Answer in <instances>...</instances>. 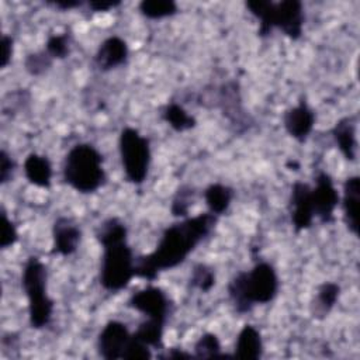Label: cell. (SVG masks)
<instances>
[{"instance_id": "1", "label": "cell", "mask_w": 360, "mask_h": 360, "mask_svg": "<svg viewBox=\"0 0 360 360\" xmlns=\"http://www.w3.org/2000/svg\"><path fill=\"white\" fill-rule=\"evenodd\" d=\"M218 217L208 212L186 217L167 226L153 252L135 260V276L153 281L159 273L180 266L212 232Z\"/></svg>"}, {"instance_id": "2", "label": "cell", "mask_w": 360, "mask_h": 360, "mask_svg": "<svg viewBox=\"0 0 360 360\" xmlns=\"http://www.w3.org/2000/svg\"><path fill=\"white\" fill-rule=\"evenodd\" d=\"M127 236V225L117 217L104 219L96 229V239L103 248L98 280L105 291L118 292L135 277V257Z\"/></svg>"}, {"instance_id": "3", "label": "cell", "mask_w": 360, "mask_h": 360, "mask_svg": "<svg viewBox=\"0 0 360 360\" xmlns=\"http://www.w3.org/2000/svg\"><path fill=\"white\" fill-rule=\"evenodd\" d=\"M280 281L269 262H259L250 270L236 273L228 283V297L238 314H248L255 305L271 302L278 292Z\"/></svg>"}, {"instance_id": "4", "label": "cell", "mask_w": 360, "mask_h": 360, "mask_svg": "<svg viewBox=\"0 0 360 360\" xmlns=\"http://www.w3.org/2000/svg\"><path fill=\"white\" fill-rule=\"evenodd\" d=\"M249 13L259 21V37H267L274 28L287 38L297 41L304 28V6L300 0H249L245 3Z\"/></svg>"}, {"instance_id": "5", "label": "cell", "mask_w": 360, "mask_h": 360, "mask_svg": "<svg viewBox=\"0 0 360 360\" xmlns=\"http://www.w3.org/2000/svg\"><path fill=\"white\" fill-rule=\"evenodd\" d=\"M63 181L77 193L97 191L105 181L103 155L91 143H77L69 149L62 166Z\"/></svg>"}, {"instance_id": "6", "label": "cell", "mask_w": 360, "mask_h": 360, "mask_svg": "<svg viewBox=\"0 0 360 360\" xmlns=\"http://www.w3.org/2000/svg\"><path fill=\"white\" fill-rule=\"evenodd\" d=\"M48 271L38 256H30L22 267L21 285L28 301V322L32 329H44L53 314V301L46 291Z\"/></svg>"}, {"instance_id": "7", "label": "cell", "mask_w": 360, "mask_h": 360, "mask_svg": "<svg viewBox=\"0 0 360 360\" xmlns=\"http://www.w3.org/2000/svg\"><path fill=\"white\" fill-rule=\"evenodd\" d=\"M118 150L125 179L135 186H141L148 177L152 159L149 139L141 135L138 129L125 127L120 132Z\"/></svg>"}, {"instance_id": "8", "label": "cell", "mask_w": 360, "mask_h": 360, "mask_svg": "<svg viewBox=\"0 0 360 360\" xmlns=\"http://www.w3.org/2000/svg\"><path fill=\"white\" fill-rule=\"evenodd\" d=\"M129 308L143 314L146 318L166 325L172 312V301L167 294L156 285H148L134 292L127 304Z\"/></svg>"}, {"instance_id": "9", "label": "cell", "mask_w": 360, "mask_h": 360, "mask_svg": "<svg viewBox=\"0 0 360 360\" xmlns=\"http://www.w3.org/2000/svg\"><path fill=\"white\" fill-rule=\"evenodd\" d=\"M314 215L322 224L335 221V210L340 201L339 193L329 173L321 170L315 176V186L311 187Z\"/></svg>"}, {"instance_id": "10", "label": "cell", "mask_w": 360, "mask_h": 360, "mask_svg": "<svg viewBox=\"0 0 360 360\" xmlns=\"http://www.w3.org/2000/svg\"><path fill=\"white\" fill-rule=\"evenodd\" d=\"M131 332L128 326L121 322L111 319L108 321L97 336V352L105 360L122 359V354L129 343Z\"/></svg>"}, {"instance_id": "11", "label": "cell", "mask_w": 360, "mask_h": 360, "mask_svg": "<svg viewBox=\"0 0 360 360\" xmlns=\"http://www.w3.org/2000/svg\"><path fill=\"white\" fill-rule=\"evenodd\" d=\"M315 121L316 115L304 96L300 97L295 105L287 108L283 114V125L285 132L300 143H304L308 139L314 129Z\"/></svg>"}, {"instance_id": "12", "label": "cell", "mask_w": 360, "mask_h": 360, "mask_svg": "<svg viewBox=\"0 0 360 360\" xmlns=\"http://www.w3.org/2000/svg\"><path fill=\"white\" fill-rule=\"evenodd\" d=\"M290 218L295 233L311 228L315 215L309 184L302 181L292 184L290 194Z\"/></svg>"}, {"instance_id": "13", "label": "cell", "mask_w": 360, "mask_h": 360, "mask_svg": "<svg viewBox=\"0 0 360 360\" xmlns=\"http://www.w3.org/2000/svg\"><path fill=\"white\" fill-rule=\"evenodd\" d=\"M82 240L79 224L66 215L58 217L52 225V253L59 256L73 255Z\"/></svg>"}, {"instance_id": "14", "label": "cell", "mask_w": 360, "mask_h": 360, "mask_svg": "<svg viewBox=\"0 0 360 360\" xmlns=\"http://www.w3.org/2000/svg\"><path fill=\"white\" fill-rule=\"evenodd\" d=\"M129 56V48L125 39L118 35L105 38L94 53V65L101 72L112 70L127 63Z\"/></svg>"}, {"instance_id": "15", "label": "cell", "mask_w": 360, "mask_h": 360, "mask_svg": "<svg viewBox=\"0 0 360 360\" xmlns=\"http://www.w3.org/2000/svg\"><path fill=\"white\" fill-rule=\"evenodd\" d=\"M359 204H360V177L349 176L343 183L342 210L343 221L349 232L359 235Z\"/></svg>"}, {"instance_id": "16", "label": "cell", "mask_w": 360, "mask_h": 360, "mask_svg": "<svg viewBox=\"0 0 360 360\" xmlns=\"http://www.w3.org/2000/svg\"><path fill=\"white\" fill-rule=\"evenodd\" d=\"M357 118L354 115L340 118L332 128V136L343 158L354 162L357 158V138H356Z\"/></svg>"}, {"instance_id": "17", "label": "cell", "mask_w": 360, "mask_h": 360, "mask_svg": "<svg viewBox=\"0 0 360 360\" xmlns=\"http://www.w3.org/2000/svg\"><path fill=\"white\" fill-rule=\"evenodd\" d=\"M339 297H340V285L338 283L323 281L322 284H319L309 302L311 316L316 321L325 319L336 305Z\"/></svg>"}, {"instance_id": "18", "label": "cell", "mask_w": 360, "mask_h": 360, "mask_svg": "<svg viewBox=\"0 0 360 360\" xmlns=\"http://www.w3.org/2000/svg\"><path fill=\"white\" fill-rule=\"evenodd\" d=\"M263 354V340L255 325L246 323L238 333L232 357L256 360Z\"/></svg>"}, {"instance_id": "19", "label": "cell", "mask_w": 360, "mask_h": 360, "mask_svg": "<svg viewBox=\"0 0 360 360\" xmlns=\"http://www.w3.org/2000/svg\"><path fill=\"white\" fill-rule=\"evenodd\" d=\"M24 176L25 179L41 188H49L52 183V165L45 155L30 153L24 160Z\"/></svg>"}, {"instance_id": "20", "label": "cell", "mask_w": 360, "mask_h": 360, "mask_svg": "<svg viewBox=\"0 0 360 360\" xmlns=\"http://www.w3.org/2000/svg\"><path fill=\"white\" fill-rule=\"evenodd\" d=\"M233 188L221 183H212L204 190V200L208 207V211L217 217L228 211L233 200Z\"/></svg>"}, {"instance_id": "21", "label": "cell", "mask_w": 360, "mask_h": 360, "mask_svg": "<svg viewBox=\"0 0 360 360\" xmlns=\"http://www.w3.org/2000/svg\"><path fill=\"white\" fill-rule=\"evenodd\" d=\"M162 118L176 132H184L197 125L194 115L188 114L184 107L177 103H167L162 110Z\"/></svg>"}, {"instance_id": "22", "label": "cell", "mask_w": 360, "mask_h": 360, "mask_svg": "<svg viewBox=\"0 0 360 360\" xmlns=\"http://www.w3.org/2000/svg\"><path fill=\"white\" fill-rule=\"evenodd\" d=\"M138 10L149 20H160L177 14L179 6L173 0H142L138 4Z\"/></svg>"}, {"instance_id": "23", "label": "cell", "mask_w": 360, "mask_h": 360, "mask_svg": "<svg viewBox=\"0 0 360 360\" xmlns=\"http://www.w3.org/2000/svg\"><path fill=\"white\" fill-rule=\"evenodd\" d=\"M163 323L146 318L143 322L139 323V326L132 335L145 345H148L149 347L163 349Z\"/></svg>"}, {"instance_id": "24", "label": "cell", "mask_w": 360, "mask_h": 360, "mask_svg": "<svg viewBox=\"0 0 360 360\" xmlns=\"http://www.w3.org/2000/svg\"><path fill=\"white\" fill-rule=\"evenodd\" d=\"M215 281H217L215 270L211 266L205 263H197L193 266V270L188 278V285L191 288L207 294L212 290V287L215 285Z\"/></svg>"}, {"instance_id": "25", "label": "cell", "mask_w": 360, "mask_h": 360, "mask_svg": "<svg viewBox=\"0 0 360 360\" xmlns=\"http://www.w3.org/2000/svg\"><path fill=\"white\" fill-rule=\"evenodd\" d=\"M194 200H195V188L190 184L180 186L176 190L174 197L172 200V205H170L172 215L180 217V218L188 217V211L194 204Z\"/></svg>"}, {"instance_id": "26", "label": "cell", "mask_w": 360, "mask_h": 360, "mask_svg": "<svg viewBox=\"0 0 360 360\" xmlns=\"http://www.w3.org/2000/svg\"><path fill=\"white\" fill-rule=\"evenodd\" d=\"M194 357L195 359H210V357H222L221 343L215 333L205 332L194 343Z\"/></svg>"}, {"instance_id": "27", "label": "cell", "mask_w": 360, "mask_h": 360, "mask_svg": "<svg viewBox=\"0 0 360 360\" xmlns=\"http://www.w3.org/2000/svg\"><path fill=\"white\" fill-rule=\"evenodd\" d=\"M70 42L72 35L69 32L52 34L48 37L44 49L52 59H63L70 53Z\"/></svg>"}, {"instance_id": "28", "label": "cell", "mask_w": 360, "mask_h": 360, "mask_svg": "<svg viewBox=\"0 0 360 360\" xmlns=\"http://www.w3.org/2000/svg\"><path fill=\"white\" fill-rule=\"evenodd\" d=\"M53 59L49 56V53L42 49L38 52H31L24 59V69L31 76H41L44 75L51 66Z\"/></svg>"}, {"instance_id": "29", "label": "cell", "mask_w": 360, "mask_h": 360, "mask_svg": "<svg viewBox=\"0 0 360 360\" xmlns=\"http://www.w3.org/2000/svg\"><path fill=\"white\" fill-rule=\"evenodd\" d=\"M1 236H0V248L8 249L18 240V232L14 222L7 217L4 208H1Z\"/></svg>"}, {"instance_id": "30", "label": "cell", "mask_w": 360, "mask_h": 360, "mask_svg": "<svg viewBox=\"0 0 360 360\" xmlns=\"http://www.w3.org/2000/svg\"><path fill=\"white\" fill-rule=\"evenodd\" d=\"M152 357L150 353V347L148 345H145L143 342H141L139 339H136L134 335H131L129 343L122 354V359L127 360H148Z\"/></svg>"}, {"instance_id": "31", "label": "cell", "mask_w": 360, "mask_h": 360, "mask_svg": "<svg viewBox=\"0 0 360 360\" xmlns=\"http://www.w3.org/2000/svg\"><path fill=\"white\" fill-rule=\"evenodd\" d=\"M15 170V162L6 149L0 150V183L6 184L13 179Z\"/></svg>"}, {"instance_id": "32", "label": "cell", "mask_w": 360, "mask_h": 360, "mask_svg": "<svg viewBox=\"0 0 360 360\" xmlns=\"http://www.w3.org/2000/svg\"><path fill=\"white\" fill-rule=\"evenodd\" d=\"M13 51H14V39L10 35L3 34L1 35V56H0V68L1 69H6L8 66V63L11 62Z\"/></svg>"}, {"instance_id": "33", "label": "cell", "mask_w": 360, "mask_h": 360, "mask_svg": "<svg viewBox=\"0 0 360 360\" xmlns=\"http://www.w3.org/2000/svg\"><path fill=\"white\" fill-rule=\"evenodd\" d=\"M121 4L120 0H93L89 1V8L94 13H101V11H108L111 8H115Z\"/></svg>"}, {"instance_id": "34", "label": "cell", "mask_w": 360, "mask_h": 360, "mask_svg": "<svg viewBox=\"0 0 360 360\" xmlns=\"http://www.w3.org/2000/svg\"><path fill=\"white\" fill-rule=\"evenodd\" d=\"M159 357H163V359H180V360H183V359H194V354L187 353V352L181 350L180 347H170V349L166 350L165 354H162Z\"/></svg>"}, {"instance_id": "35", "label": "cell", "mask_w": 360, "mask_h": 360, "mask_svg": "<svg viewBox=\"0 0 360 360\" xmlns=\"http://www.w3.org/2000/svg\"><path fill=\"white\" fill-rule=\"evenodd\" d=\"M49 4L53 6L55 8L66 11V10H73L76 7H80L83 3L79 0H58V1H51Z\"/></svg>"}]
</instances>
